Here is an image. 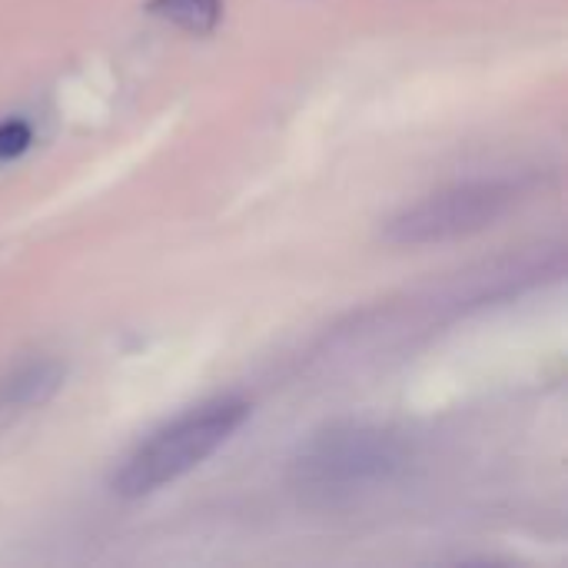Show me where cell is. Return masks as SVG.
<instances>
[{
    "mask_svg": "<svg viewBox=\"0 0 568 568\" xmlns=\"http://www.w3.org/2000/svg\"><path fill=\"white\" fill-rule=\"evenodd\" d=\"M33 143V130L27 120H3L0 123V163L17 160L20 153H27Z\"/></svg>",
    "mask_w": 568,
    "mask_h": 568,
    "instance_id": "6",
    "label": "cell"
},
{
    "mask_svg": "<svg viewBox=\"0 0 568 568\" xmlns=\"http://www.w3.org/2000/svg\"><path fill=\"white\" fill-rule=\"evenodd\" d=\"M513 200H516V186L499 180H479V183L439 190L396 213L386 223V240L396 246H426V243L469 236L493 226L513 206Z\"/></svg>",
    "mask_w": 568,
    "mask_h": 568,
    "instance_id": "3",
    "label": "cell"
},
{
    "mask_svg": "<svg viewBox=\"0 0 568 568\" xmlns=\"http://www.w3.org/2000/svg\"><path fill=\"white\" fill-rule=\"evenodd\" d=\"M63 376H67L63 363L37 359V363L13 369L7 379H0V426L50 403L57 396V389L63 386Z\"/></svg>",
    "mask_w": 568,
    "mask_h": 568,
    "instance_id": "4",
    "label": "cell"
},
{
    "mask_svg": "<svg viewBox=\"0 0 568 568\" xmlns=\"http://www.w3.org/2000/svg\"><path fill=\"white\" fill-rule=\"evenodd\" d=\"M409 466V446L383 426H333L316 433L293 459V486L316 503H349L389 486Z\"/></svg>",
    "mask_w": 568,
    "mask_h": 568,
    "instance_id": "1",
    "label": "cell"
},
{
    "mask_svg": "<svg viewBox=\"0 0 568 568\" xmlns=\"http://www.w3.org/2000/svg\"><path fill=\"white\" fill-rule=\"evenodd\" d=\"M246 419L250 403L240 396H220L186 409L126 456L110 483L113 493L120 499H140L176 483L180 476L206 463L223 443H230Z\"/></svg>",
    "mask_w": 568,
    "mask_h": 568,
    "instance_id": "2",
    "label": "cell"
},
{
    "mask_svg": "<svg viewBox=\"0 0 568 568\" xmlns=\"http://www.w3.org/2000/svg\"><path fill=\"white\" fill-rule=\"evenodd\" d=\"M146 13L190 33H210L223 17V0H146Z\"/></svg>",
    "mask_w": 568,
    "mask_h": 568,
    "instance_id": "5",
    "label": "cell"
}]
</instances>
